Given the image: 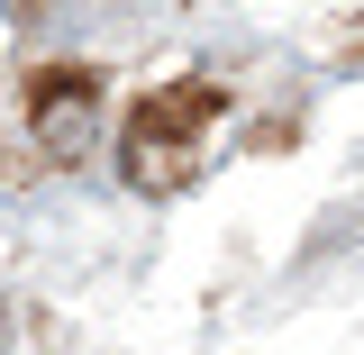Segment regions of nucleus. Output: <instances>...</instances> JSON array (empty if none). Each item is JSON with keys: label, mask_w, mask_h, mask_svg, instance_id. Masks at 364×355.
Here are the masks:
<instances>
[{"label": "nucleus", "mask_w": 364, "mask_h": 355, "mask_svg": "<svg viewBox=\"0 0 364 355\" xmlns=\"http://www.w3.org/2000/svg\"><path fill=\"white\" fill-rule=\"evenodd\" d=\"M219 83H164V91H146L128 110V182L136 191H182V174L200 164V137L219 128Z\"/></svg>", "instance_id": "1"}, {"label": "nucleus", "mask_w": 364, "mask_h": 355, "mask_svg": "<svg viewBox=\"0 0 364 355\" xmlns=\"http://www.w3.org/2000/svg\"><path fill=\"white\" fill-rule=\"evenodd\" d=\"M91 119H100V83L91 73H37V91H28V128H37L46 155H82L91 146Z\"/></svg>", "instance_id": "2"}]
</instances>
